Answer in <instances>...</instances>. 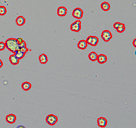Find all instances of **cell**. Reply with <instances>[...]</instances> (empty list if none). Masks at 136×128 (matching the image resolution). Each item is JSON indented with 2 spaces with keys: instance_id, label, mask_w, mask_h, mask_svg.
Instances as JSON below:
<instances>
[{
  "instance_id": "obj_1",
  "label": "cell",
  "mask_w": 136,
  "mask_h": 128,
  "mask_svg": "<svg viewBox=\"0 0 136 128\" xmlns=\"http://www.w3.org/2000/svg\"><path fill=\"white\" fill-rule=\"evenodd\" d=\"M5 44L6 48L13 53H14L17 50H19V44L17 43L16 39L9 38L6 40Z\"/></svg>"
},
{
  "instance_id": "obj_2",
  "label": "cell",
  "mask_w": 136,
  "mask_h": 128,
  "mask_svg": "<svg viewBox=\"0 0 136 128\" xmlns=\"http://www.w3.org/2000/svg\"><path fill=\"white\" fill-rule=\"evenodd\" d=\"M58 117L53 114H49L46 118V123L50 126H54L58 122Z\"/></svg>"
},
{
  "instance_id": "obj_3",
  "label": "cell",
  "mask_w": 136,
  "mask_h": 128,
  "mask_svg": "<svg viewBox=\"0 0 136 128\" xmlns=\"http://www.w3.org/2000/svg\"><path fill=\"white\" fill-rule=\"evenodd\" d=\"M81 29V22L79 20H77L73 23L70 26V29L71 31L75 32H78Z\"/></svg>"
},
{
  "instance_id": "obj_4",
  "label": "cell",
  "mask_w": 136,
  "mask_h": 128,
  "mask_svg": "<svg viewBox=\"0 0 136 128\" xmlns=\"http://www.w3.org/2000/svg\"><path fill=\"white\" fill-rule=\"evenodd\" d=\"M72 16L75 19L80 20L82 19L84 16V11L80 8H76L72 12Z\"/></svg>"
},
{
  "instance_id": "obj_5",
  "label": "cell",
  "mask_w": 136,
  "mask_h": 128,
  "mask_svg": "<svg viewBox=\"0 0 136 128\" xmlns=\"http://www.w3.org/2000/svg\"><path fill=\"white\" fill-rule=\"evenodd\" d=\"M101 37L103 41L105 42H108L112 39L113 36L109 30H105L102 32Z\"/></svg>"
},
{
  "instance_id": "obj_6",
  "label": "cell",
  "mask_w": 136,
  "mask_h": 128,
  "mask_svg": "<svg viewBox=\"0 0 136 128\" xmlns=\"http://www.w3.org/2000/svg\"><path fill=\"white\" fill-rule=\"evenodd\" d=\"M86 42L92 46H96L99 42V39L96 36H90L88 37L86 40Z\"/></svg>"
},
{
  "instance_id": "obj_7",
  "label": "cell",
  "mask_w": 136,
  "mask_h": 128,
  "mask_svg": "<svg viewBox=\"0 0 136 128\" xmlns=\"http://www.w3.org/2000/svg\"><path fill=\"white\" fill-rule=\"evenodd\" d=\"M97 124L100 128H105L107 124V121L105 117H100L97 119Z\"/></svg>"
},
{
  "instance_id": "obj_8",
  "label": "cell",
  "mask_w": 136,
  "mask_h": 128,
  "mask_svg": "<svg viewBox=\"0 0 136 128\" xmlns=\"http://www.w3.org/2000/svg\"><path fill=\"white\" fill-rule=\"evenodd\" d=\"M57 13L59 16H65L67 13V9L64 6H60L57 9Z\"/></svg>"
},
{
  "instance_id": "obj_9",
  "label": "cell",
  "mask_w": 136,
  "mask_h": 128,
  "mask_svg": "<svg viewBox=\"0 0 136 128\" xmlns=\"http://www.w3.org/2000/svg\"><path fill=\"white\" fill-rule=\"evenodd\" d=\"M16 120V116L13 114H10L7 115L6 117V121L10 124H14Z\"/></svg>"
},
{
  "instance_id": "obj_10",
  "label": "cell",
  "mask_w": 136,
  "mask_h": 128,
  "mask_svg": "<svg viewBox=\"0 0 136 128\" xmlns=\"http://www.w3.org/2000/svg\"><path fill=\"white\" fill-rule=\"evenodd\" d=\"M107 60V56L103 54H100L98 55L97 61L98 63L100 64H103L106 62Z\"/></svg>"
},
{
  "instance_id": "obj_11",
  "label": "cell",
  "mask_w": 136,
  "mask_h": 128,
  "mask_svg": "<svg viewBox=\"0 0 136 128\" xmlns=\"http://www.w3.org/2000/svg\"><path fill=\"white\" fill-rule=\"evenodd\" d=\"M9 60L10 63L12 65H17L19 64L20 60L16 57V56L14 54L11 55L9 57Z\"/></svg>"
},
{
  "instance_id": "obj_12",
  "label": "cell",
  "mask_w": 136,
  "mask_h": 128,
  "mask_svg": "<svg viewBox=\"0 0 136 128\" xmlns=\"http://www.w3.org/2000/svg\"><path fill=\"white\" fill-rule=\"evenodd\" d=\"M15 22L16 23V25L19 26H23L25 23H26V19L23 16H18Z\"/></svg>"
},
{
  "instance_id": "obj_13",
  "label": "cell",
  "mask_w": 136,
  "mask_h": 128,
  "mask_svg": "<svg viewBox=\"0 0 136 128\" xmlns=\"http://www.w3.org/2000/svg\"><path fill=\"white\" fill-rule=\"evenodd\" d=\"M88 46V44L86 42V41L84 40H80L79 41L77 44V47L78 49L81 50H85Z\"/></svg>"
},
{
  "instance_id": "obj_14",
  "label": "cell",
  "mask_w": 136,
  "mask_h": 128,
  "mask_svg": "<svg viewBox=\"0 0 136 128\" xmlns=\"http://www.w3.org/2000/svg\"><path fill=\"white\" fill-rule=\"evenodd\" d=\"M39 59L40 63L42 64H46L47 63L48 61V56L46 54L44 53H43L39 56Z\"/></svg>"
},
{
  "instance_id": "obj_15",
  "label": "cell",
  "mask_w": 136,
  "mask_h": 128,
  "mask_svg": "<svg viewBox=\"0 0 136 128\" xmlns=\"http://www.w3.org/2000/svg\"><path fill=\"white\" fill-rule=\"evenodd\" d=\"M100 7L101 9L104 11H108L111 8L110 4L106 2H102L100 5Z\"/></svg>"
},
{
  "instance_id": "obj_16",
  "label": "cell",
  "mask_w": 136,
  "mask_h": 128,
  "mask_svg": "<svg viewBox=\"0 0 136 128\" xmlns=\"http://www.w3.org/2000/svg\"><path fill=\"white\" fill-rule=\"evenodd\" d=\"M21 87L24 91H28L31 89V88L32 87V85L30 83H29L28 82H24L23 83H22V84L21 85Z\"/></svg>"
},
{
  "instance_id": "obj_17",
  "label": "cell",
  "mask_w": 136,
  "mask_h": 128,
  "mask_svg": "<svg viewBox=\"0 0 136 128\" xmlns=\"http://www.w3.org/2000/svg\"><path fill=\"white\" fill-rule=\"evenodd\" d=\"M14 54L19 60L23 59L25 57V56L26 55L25 53L21 51L20 50H17Z\"/></svg>"
},
{
  "instance_id": "obj_18",
  "label": "cell",
  "mask_w": 136,
  "mask_h": 128,
  "mask_svg": "<svg viewBox=\"0 0 136 128\" xmlns=\"http://www.w3.org/2000/svg\"><path fill=\"white\" fill-rule=\"evenodd\" d=\"M97 57L98 54L94 51L91 52L88 55V58L92 62H95L96 61H97Z\"/></svg>"
},
{
  "instance_id": "obj_19",
  "label": "cell",
  "mask_w": 136,
  "mask_h": 128,
  "mask_svg": "<svg viewBox=\"0 0 136 128\" xmlns=\"http://www.w3.org/2000/svg\"><path fill=\"white\" fill-rule=\"evenodd\" d=\"M116 31L118 33H122L125 30V24L124 23H121V24L119 25V26L116 29Z\"/></svg>"
},
{
  "instance_id": "obj_20",
  "label": "cell",
  "mask_w": 136,
  "mask_h": 128,
  "mask_svg": "<svg viewBox=\"0 0 136 128\" xmlns=\"http://www.w3.org/2000/svg\"><path fill=\"white\" fill-rule=\"evenodd\" d=\"M7 13V9L4 6H0V15L3 16Z\"/></svg>"
},
{
  "instance_id": "obj_21",
  "label": "cell",
  "mask_w": 136,
  "mask_h": 128,
  "mask_svg": "<svg viewBox=\"0 0 136 128\" xmlns=\"http://www.w3.org/2000/svg\"><path fill=\"white\" fill-rule=\"evenodd\" d=\"M6 48L5 44L3 42H0V51H3Z\"/></svg>"
},
{
  "instance_id": "obj_22",
  "label": "cell",
  "mask_w": 136,
  "mask_h": 128,
  "mask_svg": "<svg viewBox=\"0 0 136 128\" xmlns=\"http://www.w3.org/2000/svg\"><path fill=\"white\" fill-rule=\"evenodd\" d=\"M19 50H20L21 51L26 53L28 51H29V49L27 48V47H23V48H21L19 49Z\"/></svg>"
},
{
  "instance_id": "obj_23",
  "label": "cell",
  "mask_w": 136,
  "mask_h": 128,
  "mask_svg": "<svg viewBox=\"0 0 136 128\" xmlns=\"http://www.w3.org/2000/svg\"><path fill=\"white\" fill-rule=\"evenodd\" d=\"M19 49L21 48H23V47H27V44L25 42V41H24L22 43H21V44L19 45Z\"/></svg>"
},
{
  "instance_id": "obj_24",
  "label": "cell",
  "mask_w": 136,
  "mask_h": 128,
  "mask_svg": "<svg viewBox=\"0 0 136 128\" xmlns=\"http://www.w3.org/2000/svg\"><path fill=\"white\" fill-rule=\"evenodd\" d=\"M121 23H120V22H116V23H115L113 24V27H114L115 29H116L119 26V25L121 24Z\"/></svg>"
},
{
  "instance_id": "obj_25",
  "label": "cell",
  "mask_w": 136,
  "mask_h": 128,
  "mask_svg": "<svg viewBox=\"0 0 136 128\" xmlns=\"http://www.w3.org/2000/svg\"><path fill=\"white\" fill-rule=\"evenodd\" d=\"M16 41H17V44H18L19 45L21 44V43H23V42L24 41V40L22 38H17V39H16Z\"/></svg>"
},
{
  "instance_id": "obj_26",
  "label": "cell",
  "mask_w": 136,
  "mask_h": 128,
  "mask_svg": "<svg viewBox=\"0 0 136 128\" xmlns=\"http://www.w3.org/2000/svg\"><path fill=\"white\" fill-rule=\"evenodd\" d=\"M133 45L136 48V39H135L133 42Z\"/></svg>"
},
{
  "instance_id": "obj_27",
  "label": "cell",
  "mask_w": 136,
  "mask_h": 128,
  "mask_svg": "<svg viewBox=\"0 0 136 128\" xmlns=\"http://www.w3.org/2000/svg\"><path fill=\"white\" fill-rule=\"evenodd\" d=\"M3 66V61L0 59V68H1Z\"/></svg>"
},
{
  "instance_id": "obj_28",
  "label": "cell",
  "mask_w": 136,
  "mask_h": 128,
  "mask_svg": "<svg viewBox=\"0 0 136 128\" xmlns=\"http://www.w3.org/2000/svg\"><path fill=\"white\" fill-rule=\"evenodd\" d=\"M17 128H25L24 126H18Z\"/></svg>"
}]
</instances>
